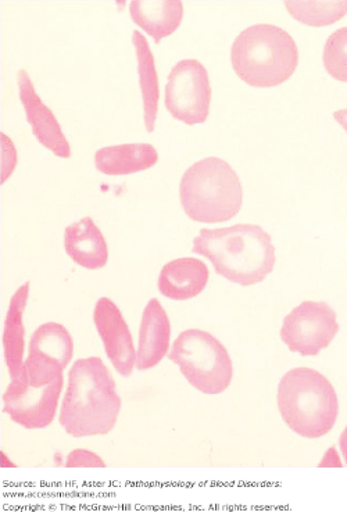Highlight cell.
<instances>
[{"label": "cell", "mask_w": 347, "mask_h": 512, "mask_svg": "<svg viewBox=\"0 0 347 512\" xmlns=\"http://www.w3.org/2000/svg\"><path fill=\"white\" fill-rule=\"evenodd\" d=\"M66 467H99L105 468L106 464L100 460L98 454L88 450H75L67 458Z\"/></svg>", "instance_id": "22"}, {"label": "cell", "mask_w": 347, "mask_h": 512, "mask_svg": "<svg viewBox=\"0 0 347 512\" xmlns=\"http://www.w3.org/2000/svg\"><path fill=\"white\" fill-rule=\"evenodd\" d=\"M170 318L159 300L150 299L143 310L137 352L139 371L152 370L167 356L170 349Z\"/></svg>", "instance_id": "12"}, {"label": "cell", "mask_w": 347, "mask_h": 512, "mask_svg": "<svg viewBox=\"0 0 347 512\" xmlns=\"http://www.w3.org/2000/svg\"><path fill=\"white\" fill-rule=\"evenodd\" d=\"M130 13L134 23L148 32L159 44L163 38L170 37L181 25L184 17L182 2H131Z\"/></svg>", "instance_id": "17"}, {"label": "cell", "mask_w": 347, "mask_h": 512, "mask_svg": "<svg viewBox=\"0 0 347 512\" xmlns=\"http://www.w3.org/2000/svg\"><path fill=\"white\" fill-rule=\"evenodd\" d=\"M334 118L336 121H338L339 124L342 125L343 130L347 132V109L338 110V112H335Z\"/></svg>", "instance_id": "23"}, {"label": "cell", "mask_w": 347, "mask_h": 512, "mask_svg": "<svg viewBox=\"0 0 347 512\" xmlns=\"http://www.w3.org/2000/svg\"><path fill=\"white\" fill-rule=\"evenodd\" d=\"M236 75L255 88H273L295 74L299 49L288 32L273 24H256L236 37L231 49Z\"/></svg>", "instance_id": "3"}, {"label": "cell", "mask_w": 347, "mask_h": 512, "mask_svg": "<svg viewBox=\"0 0 347 512\" xmlns=\"http://www.w3.org/2000/svg\"><path fill=\"white\" fill-rule=\"evenodd\" d=\"M21 105L24 106L25 116L32 128V134L41 145L49 149L53 155L70 159L71 148L62 127L52 110L42 102L41 96L35 91L30 74L20 70L17 75Z\"/></svg>", "instance_id": "11"}, {"label": "cell", "mask_w": 347, "mask_h": 512, "mask_svg": "<svg viewBox=\"0 0 347 512\" xmlns=\"http://www.w3.org/2000/svg\"><path fill=\"white\" fill-rule=\"evenodd\" d=\"M289 14L310 27H324L342 19L347 13V3L286 2Z\"/></svg>", "instance_id": "20"}, {"label": "cell", "mask_w": 347, "mask_h": 512, "mask_svg": "<svg viewBox=\"0 0 347 512\" xmlns=\"http://www.w3.org/2000/svg\"><path fill=\"white\" fill-rule=\"evenodd\" d=\"M192 252L211 261L218 275L241 286L260 284L274 270L271 235L255 224L202 229Z\"/></svg>", "instance_id": "2"}, {"label": "cell", "mask_w": 347, "mask_h": 512, "mask_svg": "<svg viewBox=\"0 0 347 512\" xmlns=\"http://www.w3.org/2000/svg\"><path fill=\"white\" fill-rule=\"evenodd\" d=\"M63 367L53 358L28 354L23 370L3 393V411L14 424L42 429L52 424L63 390Z\"/></svg>", "instance_id": "6"}, {"label": "cell", "mask_w": 347, "mask_h": 512, "mask_svg": "<svg viewBox=\"0 0 347 512\" xmlns=\"http://www.w3.org/2000/svg\"><path fill=\"white\" fill-rule=\"evenodd\" d=\"M157 160L159 153L150 143H127L99 149L95 166L106 175H130L149 170Z\"/></svg>", "instance_id": "15"}, {"label": "cell", "mask_w": 347, "mask_h": 512, "mask_svg": "<svg viewBox=\"0 0 347 512\" xmlns=\"http://www.w3.org/2000/svg\"><path fill=\"white\" fill-rule=\"evenodd\" d=\"M209 73L199 60L185 59L171 70L166 85V107L175 120L186 125L203 124L209 117Z\"/></svg>", "instance_id": "8"}, {"label": "cell", "mask_w": 347, "mask_h": 512, "mask_svg": "<svg viewBox=\"0 0 347 512\" xmlns=\"http://www.w3.org/2000/svg\"><path fill=\"white\" fill-rule=\"evenodd\" d=\"M93 322L113 367L121 377H131L137 364V352L130 328L116 303L109 297H100L93 310Z\"/></svg>", "instance_id": "10"}, {"label": "cell", "mask_w": 347, "mask_h": 512, "mask_svg": "<svg viewBox=\"0 0 347 512\" xmlns=\"http://www.w3.org/2000/svg\"><path fill=\"white\" fill-rule=\"evenodd\" d=\"M30 296V282L21 285L10 300L5 329H3V353L10 378L14 379L23 370L25 349L24 311Z\"/></svg>", "instance_id": "16"}, {"label": "cell", "mask_w": 347, "mask_h": 512, "mask_svg": "<svg viewBox=\"0 0 347 512\" xmlns=\"http://www.w3.org/2000/svg\"><path fill=\"white\" fill-rule=\"evenodd\" d=\"M67 256L87 270H100L109 260L105 236L91 217L82 218L64 231Z\"/></svg>", "instance_id": "14"}, {"label": "cell", "mask_w": 347, "mask_h": 512, "mask_svg": "<svg viewBox=\"0 0 347 512\" xmlns=\"http://www.w3.org/2000/svg\"><path fill=\"white\" fill-rule=\"evenodd\" d=\"M339 446H341L343 460L347 465V426L345 431L342 432L341 439H339Z\"/></svg>", "instance_id": "24"}, {"label": "cell", "mask_w": 347, "mask_h": 512, "mask_svg": "<svg viewBox=\"0 0 347 512\" xmlns=\"http://www.w3.org/2000/svg\"><path fill=\"white\" fill-rule=\"evenodd\" d=\"M121 399L100 357L80 358L69 372L59 422L73 438L107 435L117 424Z\"/></svg>", "instance_id": "1"}, {"label": "cell", "mask_w": 347, "mask_h": 512, "mask_svg": "<svg viewBox=\"0 0 347 512\" xmlns=\"http://www.w3.org/2000/svg\"><path fill=\"white\" fill-rule=\"evenodd\" d=\"M335 310L324 302H303L286 315L279 336L293 353L314 357L338 335Z\"/></svg>", "instance_id": "9"}, {"label": "cell", "mask_w": 347, "mask_h": 512, "mask_svg": "<svg viewBox=\"0 0 347 512\" xmlns=\"http://www.w3.org/2000/svg\"><path fill=\"white\" fill-rule=\"evenodd\" d=\"M28 354L53 358L66 370L74 354L73 338L62 324L46 322L32 334Z\"/></svg>", "instance_id": "19"}, {"label": "cell", "mask_w": 347, "mask_h": 512, "mask_svg": "<svg viewBox=\"0 0 347 512\" xmlns=\"http://www.w3.org/2000/svg\"><path fill=\"white\" fill-rule=\"evenodd\" d=\"M277 401L286 426L302 438H323L338 420L339 401L334 386L311 368L286 372L278 385Z\"/></svg>", "instance_id": "4"}, {"label": "cell", "mask_w": 347, "mask_h": 512, "mask_svg": "<svg viewBox=\"0 0 347 512\" xmlns=\"http://www.w3.org/2000/svg\"><path fill=\"white\" fill-rule=\"evenodd\" d=\"M323 63L332 78L347 82V27L329 35L324 46Z\"/></svg>", "instance_id": "21"}, {"label": "cell", "mask_w": 347, "mask_h": 512, "mask_svg": "<svg viewBox=\"0 0 347 512\" xmlns=\"http://www.w3.org/2000/svg\"><path fill=\"white\" fill-rule=\"evenodd\" d=\"M168 360L180 367L193 388L205 395H220L231 385L234 365L223 343L202 329H188L174 340Z\"/></svg>", "instance_id": "7"}, {"label": "cell", "mask_w": 347, "mask_h": 512, "mask_svg": "<svg viewBox=\"0 0 347 512\" xmlns=\"http://www.w3.org/2000/svg\"><path fill=\"white\" fill-rule=\"evenodd\" d=\"M132 44L137 52L139 85L142 89L143 112H145L146 131H155L157 112H159V75H157L155 56L148 39L139 31L132 32Z\"/></svg>", "instance_id": "18"}, {"label": "cell", "mask_w": 347, "mask_h": 512, "mask_svg": "<svg viewBox=\"0 0 347 512\" xmlns=\"http://www.w3.org/2000/svg\"><path fill=\"white\" fill-rule=\"evenodd\" d=\"M210 272L202 260L182 257L167 263L157 279V288L164 297L177 302L193 299L205 290Z\"/></svg>", "instance_id": "13"}, {"label": "cell", "mask_w": 347, "mask_h": 512, "mask_svg": "<svg viewBox=\"0 0 347 512\" xmlns=\"http://www.w3.org/2000/svg\"><path fill=\"white\" fill-rule=\"evenodd\" d=\"M180 199L186 216L196 223H225L241 211V179L227 161L207 157L182 175Z\"/></svg>", "instance_id": "5"}]
</instances>
